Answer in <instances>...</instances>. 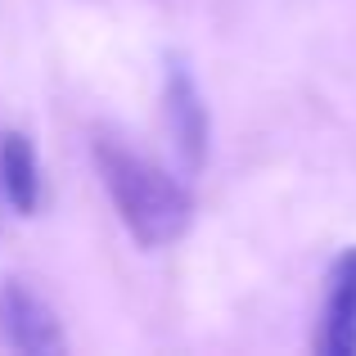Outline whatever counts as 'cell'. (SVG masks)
<instances>
[{
    "label": "cell",
    "instance_id": "cell-1",
    "mask_svg": "<svg viewBox=\"0 0 356 356\" xmlns=\"http://www.w3.org/2000/svg\"><path fill=\"white\" fill-rule=\"evenodd\" d=\"M95 172L108 203L118 208L127 235L140 248H167L194 226V194L176 172L140 154L131 140L113 131H95Z\"/></svg>",
    "mask_w": 356,
    "mask_h": 356
},
{
    "label": "cell",
    "instance_id": "cell-2",
    "mask_svg": "<svg viewBox=\"0 0 356 356\" xmlns=\"http://www.w3.org/2000/svg\"><path fill=\"white\" fill-rule=\"evenodd\" d=\"M163 118H167V136H172V149L181 158L185 172H199L203 158H208V104H203V90L194 81L190 63L185 59H167V77H163Z\"/></svg>",
    "mask_w": 356,
    "mask_h": 356
},
{
    "label": "cell",
    "instance_id": "cell-3",
    "mask_svg": "<svg viewBox=\"0 0 356 356\" xmlns=\"http://www.w3.org/2000/svg\"><path fill=\"white\" fill-rule=\"evenodd\" d=\"M0 334H5V343L14 352H27V356L68 352V339H63V325L54 316V307L41 293H32L23 280H9L0 289Z\"/></svg>",
    "mask_w": 356,
    "mask_h": 356
},
{
    "label": "cell",
    "instance_id": "cell-4",
    "mask_svg": "<svg viewBox=\"0 0 356 356\" xmlns=\"http://www.w3.org/2000/svg\"><path fill=\"white\" fill-rule=\"evenodd\" d=\"M316 352L356 356V243L339 252L330 280H325V302H321V321H316Z\"/></svg>",
    "mask_w": 356,
    "mask_h": 356
},
{
    "label": "cell",
    "instance_id": "cell-5",
    "mask_svg": "<svg viewBox=\"0 0 356 356\" xmlns=\"http://www.w3.org/2000/svg\"><path fill=\"white\" fill-rule=\"evenodd\" d=\"M0 194L18 217H32L41 203V163H36V149L23 131L0 136Z\"/></svg>",
    "mask_w": 356,
    "mask_h": 356
},
{
    "label": "cell",
    "instance_id": "cell-6",
    "mask_svg": "<svg viewBox=\"0 0 356 356\" xmlns=\"http://www.w3.org/2000/svg\"><path fill=\"white\" fill-rule=\"evenodd\" d=\"M0 199H5V194H0Z\"/></svg>",
    "mask_w": 356,
    "mask_h": 356
}]
</instances>
